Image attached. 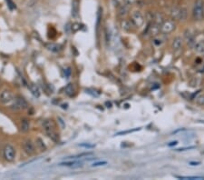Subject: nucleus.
<instances>
[{
	"mask_svg": "<svg viewBox=\"0 0 204 180\" xmlns=\"http://www.w3.org/2000/svg\"><path fill=\"white\" fill-rule=\"evenodd\" d=\"M135 1H136V0H124V5L130 7L131 6H133V5L134 4Z\"/></svg>",
	"mask_w": 204,
	"mask_h": 180,
	"instance_id": "obj_29",
	"label": "nucleus"
},
{
	"mask_svg": "<svg viewBox=\"0 0 204 180\" xmlns=\"http://www.w3.org/2000/svg\"><path fill=\"white\" fill-rule=\"evenodd\" d=\"M183 130H185V128H180V129H178V130L172 132V134H175V133H178V132H180V131H183Z\"/></svg>",
	"mask_w": 204,
	"mask_h": 180,
	"instance_id": "obj_34",
	"label": "nucleus"
},
{
	"mask_svg": "<svg viewBox=\"0 0 204 180\" xmlns=\"http://www.w3.org/2000/svg\"><path fill=\"white\" fill-rule=\"evenodd\" d=\"M193 18L195 20H202L204 16L203 0H196L193 6Z\"/></svg>",
	"mask_w": 204,
	"mask_h": 180,
	"instance_id": "obj_3",
	"label": "nucleus"
},
{
	"mask_svg": "<svg viewBox=\"0 0 204 180\" xmlns=\"http://www.w3.org/2000/svg\"><path fill=\"white\" fill-rule=\"evenodd\" d=\"M194 49L197 53L199 54H203L204 53V42L203 41H201V42H198L197 44H195L194 46Z\"/></svg>",
	"mask_w": 204,
	"mask_h": 180,
	"instance_id": "obj_17",
	"label": "nucleus"
},
{
	"mask_svg": "<svg viewBox=\"0 0 204 180\" xmlns=\"http://www.w3.org/2000/svg\"><path fill=\"white\" fill-rule=\"evenodd\" d=\"M11 106H13V108L16 110L26 109V108H28V104L24 98H22L21 96H17L14 98L13 104Z\"/></svg>",
	"mask_w": 204,
	"mask_h": 180,
	"instance_id": "obj_4",
	"label": "nucleus"
},
{
	"mask_svg": "<svg viewBox=\"0 0 204 180\" xmlns=\"http://www.w3.org/2000/svg\"><path fill=\"white\" fill-rule=\"evenodd\" d=\"M28 88H29V90L31 91V93L36 97V98H39L40 97V91H39V88H38V86L36 85V84H30L29 86H28Z\"/></svg>",
	"mask_w": 204,
	"mask_h": 180,
	"instance_id": "obj_14",
	"label": "nucleus"
},
{
	"mask_svg": "<svg viewBox=\"0 0 204 180\" xmlns=\"http://www.w3.org/2000/svg\"><path fill=\"white\" fill-rule=\"evenodd\" d=\"M189 164L191 166H199V165H201V162H190Z\"/></svg>",
	"mask_w": 204,
	"mask_h": 180,
	"instance_id": "obj_33",
	"label": "nucleus"
},
{
	"mask_svg": "<svg viewBox=\"0 0 204 180\" xmlns=\"http://www.w3.org/2000/svg\"><path fill=\"white\" fill-rule=\"evenodd\" d=\"M107 165V162L106 161H101V162H96V163H94L92 165V166H105Z\"/></svg>",
	"mask_w": 204,
	"mask_h": 180,
	"instance_id": "obj_28",
	"label": "nucleus"
},
{
	"mask_svg": "<svg viewBox=\"0 0 204 180\" xmlns=\"http://www.w3.org/2000/svg\"><path fill=\"white\" fill-rule=\"evenodd\" d=\"M182 45H183V38L181 37H176L172 41L171 47L174 51H177L182 47Z\"/></svg>",
	"mask_w": 204,
	"mask_h": 180,
	"instance_id": "obj_11",
	"label": "nucleus"
},
{
	"mask_svg": "<svg viewBox=\"0 0 204 180\" xmlns=\"http://www.w3.org/2000/svg\"><path fill=\"white\" fill-rule=\"evenodd\" d=\"M174 28H175V24L172 21L169 20V21H164L163 22L161 29L164 34H169V33L172 32Z\"/></svg>",
	"mask_w": 204,
	"mask_h": 180,
	"instance_id": "obj_9",
	"label": "nucleus"
},
{
	"mask_svg": "<svg viewBox=\"0 0 204 180\" xmlns=\"http://www.w3.org/2000/svg\"><path fill=\"white\" fill-rule=\"evenodd\" d=\"M64 74H65V77H66V78H69L70 75H71V68H70V67H67L66 69H64Z\"/></svg>",
	"mask_w": 204,
	"mask_h": 180,
	"instance_id": "obj_31",
	"label": "nucleus"
},
{
	"mask_svg": "<svg viewBox=\"0 0 204 180\" xmlns=\"http://www.w3.org/2000/svg\"><path fill=\"white\" fill-rule=\"evenodd\" d=\"M176 178L178 179H183V180H201V179H204L203 177H185V176H175Z\"/></svg>",
	"mask_w": 204,
	"mask_h": 180,
	"instance_id": "obj_18",
	"label": "nucleus"
},
{
	"mask_svg": "<svg viewBox=\"0 0 204 180\" xmlns=\"http://www.w3.org/2000/svg\"><path fill=\"white\" fill-rule=\"evenodd\" d=\"M177 144H178L177 141H172V142H171L170 144H168V146H176Z\"/></svg>",
	"mask_w": 204,
	"mask_h": 180,
	"instance_id": "obj_32",
	"label": "nucleus"
},
{
	"mask_svg": "<svg viewBox=\"0 0 204 180\" xmlns=\"http://www.w3.org/2000/svg\"><path fill=\"white\" fill-rule=\"evenodd\" d=\"M23 148H24V151L26 155L28 156H32L33 154H35L36 152V146H35V144L32 142V140L27 139L25 140L23 144Z\"/></svg>",
	"mask_w": 204,
	"mask_h": 180,
	"instance_id": "obj_7",
	"label": "nucleus"
},
{
	"mask_svg": "<svg viewBox=\"0 0 204 180\" xmlns=\"http://www.w3.org/2000/svg\"><path fill=\"white\" fill-rule=\"evenodd\" d=\"M64 91H65V94L69 97H73L75 95V88H74V86L73 84H68L65 88H64Z\"/></svg>",
	"mask_w": 204,
	"mask_h": 180,
	"instance_id": "obj_16",
	"label": "nucleus"
},
{
	"mask_svg": "<svg viewBox=\"0 0 204 180\" xmlns=\"http://www.w3.org/2000/svg\"><path fill=\"white\" fill-rule=\"evenodd\" d=\"M92 153H82V154H78V155H75V156H72V157H69L68 158L70 159H77V158H80L83 157H88V156H91Z\"/></svg>",
	"mask_w": 204,
	"mask_h": 180,
	"instance_id": "obj_22",
	"label": "nucleus"
},
{
	"mask_svg": "<svg viewBox=\"0 0 204 180\" xmlns=\"http://www.w3.org/2000/svg\"><path fill=\"white\" fill-rule=\"evenodd\" d=\"M42 126L44 131L45 132V134L48 136V138H50L51 139L55 142H57L59 139V137L57 136V134L55 131V127L54 125L52 123V121L49 119H45L43 121L42 123Z\"/></svg>",
	"mask_w": 204,
	"mask_h": 180,
	"instance_id": "obj_1",
	"label": "nucleus"
},
{
	"mask_svg": "<svg viewBox=\"0 0 204 180\" xmlns=\"http://www.w3.org/2000/svg\"><path fill=\"white\" fill-rule=\"evenodd\" d=\"M187 9L186 8H181V9H179V14H178V19L181 20V21H184V20L186 19V18H187Z\"/></svg>",
	"mask_w": 204,
	"mask_h": 180,
	"instance_id": "obj_19",
	"label": "nucleus"
},
{
	"mask_svg": "<svg viewBox=\"0 0 204 180\" xmlns=\"http://www.w3.org/2000/svg\"><path fill=\"white\" fill-rule=\"evenodd\" d=\"M128 10H129V6H127L123 5L122 7H121V9H120V15H121V16H124V15H126V14H127V12H128Z\"/></svg>",
	"mask_w": 204,
	"mask_h": 180,
	"instance_id": "obj_24",
	"label": "nucleus"
},
{
	"mask_svg": "<svg viewBox=\"0 0 204 180\" xmlns=\"http://www.w3.org/2000/svg\"><path fill=\"white\" fill-rule=\"evenodd\" d=\"M153 21L155 22V25H157V26H162L163 23L164 22V21H163V15H162V14H156V15L154 16Z\"/></svg>",
	"mask_w": 204,
	"mask_h": 180,
	"instance_id": "obj_21",
	"label": "nucleus"
},
{
	"mask_svg": "<svg viewBox=\"0 0 204 180\" xmlns=\"http://www.w3.org/2000/svg\"><path fill=\"white\" fill-rule=\"evenodd\" d=\"M79 146L82 147H85V148H94V146L91 145V144H80Z\"/></svg>",
	"mask_w": 204,
	"mask_h": 180,
	"instance_id": "obj_30",
	"label": "nucleus"
},
{
	"mask_svg": "<svg viewBox=\"0 0 204 180\" xmlns=\"http://www.w3.org/2000/svg\"><path fill=\"white\" fill-rule=\"evenodd\" d=\"M121 26H122V28L123 30H125V31H131V30H132V26H134V25H133V23L132 22V20L129 21V20L123 19L122 22H121Z\"/></svg>",
	"mask_w": 204,
	"mask_h": 180,
	"instance_id": "obj_13",
	"label": "nucleus"
},
{
	"mask_svg": "<svg viewBox=\"0 0 204 180\" xmlns=\"http://www.w3.org/2000/svg\"><path fill=\"white\" fill-rule=\"evenodd\" d=\"M29 128H30V123H29V121L26 119V118H24V119L21 120V131L24 132V133H25V132H28V131H29Z\"/></svg>",
	"mask_w": 204,
	"mask_h": 180,
	"instance_id": "obj_12",
	"label": "nucleus"
},
{
	"mask_svg": "<svg viewBox=\"0 0 204 180\" xmlns=\"http://www.w3.org/2000/svg\"><path fill=\"white\" fill-rule=\"evenodd\" d=\"M14 98H13V94L10 90L8 89H5L2 92H0V102L4 105H7L11 102H13Z\"/></svg>",
	"mask_w": 204,
	"mask_h": 180,
	"instance_id": "obj_5",
	"label": "nucleus"
},
{
	"mask_svg": "<svg viewBox=\"0 0 204 180\" xmlns=\"http://www.w3.org/2000/svg\"><path fill=\"white\" fill-rule=\"evenodd\" d=\"M132 22L135 26H142L144 24V17L140 11H134L132 14Z\"/></svg>",
	"mask_w": 204,
	"mask_h": 180,
	"instance_id": "obj_6",
	"label": "nucleus"
},
{
	"mask_svg": "<svg viewBox=\"0 0 204 180\" xmlns=\"http://www.w3.org/2000/svg\"><path fill=\"white\" fill-rule=\"evenodd\" d=\"M46 48L52 52H58L60 50V46L57 44H54V43H48L45 45Z\"/></svg>",
	"mask_w": 204,
	"mask_h": 180,
	"instance_id": "obj_15",
	"label": "nucleus"
},
{
	"mask_svg": "<svg viewBox=\"0 0 204 180\" xmlns=\"http://www.w3.org/2000/svg\"><path fill=\"white\" fill-rule=\"evenodd\" d=\"M16 155H17V151H16V148L14 147V146H12L11 144L5 145L4 149H3L4 159L7 162H13L16 158Z\"/></svg>",
	"mask_w": 204,
	"mask_h": 180,
	"instance_id": "obj_2",
	"label": "nucleus"
},
{
	"mask_svg": "<svg viewBox=\"0 0 204 180\" xmlns=\"http://www.w3.org/2000/svg\"><path fill=\"white\" fill-rule=\"evenodd\" d=\"M80 11V1L79 0H73L72 6H71V15L74 18H78Z\"/></svg>",
	"mask_w": 204,
	"mask_h": 180,
	"instance_id": "obj_8",
	"label": "nucleus"
},
{
	"mask_svg": "<svg viewBox=\"0 0 204 180\" xmlns=\"http://www.w3.org/2000/svg\"><path fill=\"white\" fill-rule=\"evenodd\" d=\"M6 1L7 6H8V7H9L10 10H14V9H16V5H15V3H14L12 0H6Z\"/></svg>",
	"mask_w": 204,
	"mask_h": 180,
	"instance_id": "obj_26",
	"label": "nucleus"
},
{
	"mask_svg": "<svg viewBox=\"0 0 204 180\" xmlns=\"http://www.w3.org/2000/svg\"><path fill=\"white\" fill-rule=\"evenodd\" d=\"M36 143H37V146H38V148L40 149L42 152L46 150V148H47V147H46V146H45L44 142L43 141L42 138H37V140H36Z\"/></svg>",
	"mask_w": 204,
	"mask_h": 180,
	"instance_id": "obj_20",
	"label": "nucleus"
},
{
	"mask_svg": "<svg viewBox=\"0 0 204 180\" xmlns=\"http://www.w3.org/2000/svg\"><path fill=\"white\" fill-rule=\"evenodd\" d=\"M58 166H68V167H80L83 165H82V163L77 162V161H65V162L59 163Z\"/></svg>",
	"mask_w": 204,
	"mask_h": 180,
	"instance_id": "obj_10",
	"label": "nucleus"
},
{
	"mask_svg": "<svg viewBox=\"0 0 204 180\" xmlns=\"http://www.w3.org/2000/svg\"><path fill=\"white\" fill-rule=\"evenodd\" d=\"M195 146H185V147H181V148H177L175 149V151L177 152H181V151H186V150H191V149H194Z\"/></svg>",
	"mask_w": 204,
	"mask_h": 180,
	"instance_id": "obj_27",
	"label": "nucleus"
},
{
	"mask_svg": "<svg viewBox=\"0 0 204 180\" xmlns=\"http://www.w3.org/2000/svg\"><path fill=\"white\" fill-rule=\"evenodd\" d=\"M141 130V128H134V129H131V130H126V131H122L116 134V136H121V135H125V134H129V133H133V132H136Z\"/></svg>",
	"mask_w": 204,
	"mask_h": 180,
	"instance_id": "obj_23",
	"label": "nucleus"
},
{
	"mask_svg": "<svg viewBox=\"0 0 204 180\" xmlns=\"http://www.w3.org/2000/svg\"><path fill=\"white\" fill-rule=\"evenodd\" d=\"M196 102L200 106H204V95H201L198 98H196Z\"/></svg>",
	"mask_w": 204,
	"mask_h": 180,
	"instance_id": "obj_25",
	"label": "nucleus"
}]
</instances>
